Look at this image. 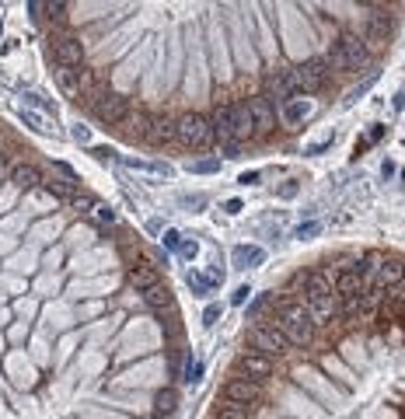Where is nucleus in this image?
<instances>
[{"instance_id":"f257e3e1","label":"nucleus","mask_w":405,"mask_h":419,"mask_svg":"<svg viewBox=\"0 0 405 419\" xmlns=\"http://www.w3.org/2000/svg\"><path fill=\"white\" fill-rule=\"evenodd\" d=\"M213 123L199 112H186L182 119H175V140L189 150H206L213 143Z\"/></svg>"},{"instance_id":"f03ea898","label":"nucleus","mask_w":405,"mask_h":419,"mask_svg":"<svg viewBox=\"0 0 405 419\" xmlns=\"http://www.w3.org/2000/svg\"><path fill=\"white\" fill-rule=\"evenodd\" d=\"M262 98H266L269 105H273V101L286 105L290 98H297V77H294V70H286V67L269 70V74H266V91H262Z\"/></svg>"},{"instance_id":"7ed1b4c3","label":"nucleus","mask_w":405,"mask_h":419,"mask_svg":"<svg viewBox=\"0 0 405 419\" xmlns=\"http://www.w3.org/2000/svg\"><path fill=\"white\" fill-rule=\"evenodd\" d=\"M52 77H56V84H60V91H63L67 98H77V101H81V94L95 84V81H91V70H84V67H56Z\"/></svg>"},{"instance_id":"20e7f679","label":"nucleus","mask_w":405,"mask_h":419,"mask_svg":"<svg viewBox=\"0 0 405 419\" xmlns=\"http://www.w3.org/2000/svg\"><path fill=\"white\" fill-rule=\"evenodd\" d=\"M52 57H56V67H84V42L70 32L56 35L52 39Z\"/></svg>"},{"instance_id":"39448f33","label":"nucleus","mask_w":405,"mask_h":419,"mask_svg":"<svg viewBox=\"0 0 405 419\" xmlns=\"http://www.w3.org/2000/svg\"><path fill=\"white\" fill-rule=\"evenodd\" d=\"M328 63L325 60H308V63H301L297 70H294V77H297V91H304V94H315V91H322L325 84H328Z\"/></svg>"},{"instance_id":"423d86ee","label":"nucleus","mask_w":405,"mask_h":419,"mask_svg":"<svg viewBox=\"0 0 405 419\" xmlns=\"http://www.w3.org/2000/svg\"><path fill=\"white\" fill-rule=\"evenodd\" d=\"M252 349L273 360V353H276V356L286 353V349H290V343L283 339V332H279L276 325H255V329H252Z\"/></svg>"},{"instance_id":"0eeeda50","label":"nucleus","mask_w":405,"mask_h":419,"mask_svg":"<svg viewBox=\"0 0 405 419\" xmlns=\"http://www.w3.org/2000/svg\"><path fill=\"white\" fill-rule=\"evenodd\" d=\"M248 105V116H252V126H255V136H269L273 130H276V112H273V105L262 98V94H255V98H248L245 101Z\"/></svg>"},{"instance_id":"6e6552de","label":"nucleus","mask_w":405,"mask_h":419,"mask_svg":"<svg viewBox=\"0 0 405 419\" xmlns=\"http://www.w3.org/2000/svg\"><path fill=\"white\" fill-rule=\"evenodd\" d=\"M133 112V101L126 98V94H108L98 109H95V116L101 119V123H108V126H119L126 116Z\"/></svg>"},{"instance_id":"1a4fd4ad","label":"nucleus","mask_w":405,"mask_h":419,"mask_svg":"<svg viewBox=\"0 0 405 419\" xmlns=\"http://www.w3.org/2000/svg\"><path fill=\"white\" fill-rule=\"evenodd\" d=\"M259 385L255 381H248V378H230L227 385H224V398L230 402V405H252V402H259Z\"/></svg>"},{"instance_id":"9d476101","label":"nucleus","mask_w":405,"mask_h":419,"mask_svg":"<svg viewBox=\"0 0 405 419\" xmlns=\"http://www.w3.org/2000/svg\"><path fill=\"white\" fill-rule=\"evenodd\" d=\"M339 49L346 52V60H350V70H360L367 63V57H371L364 35H357V32H342L339 35Z\"/></svg>"},{"instance_id":"9b49d317","label":"nucleus","mask_w":405,"mask_h":419,"mask_svg":"<svg viewBox=\"0 0 405 419\" xmlns=\"http://www.w3.org/2000/svg\"><path fill=\"white\" fill-rule=\"evenodd\" d=\"M238 367H241V378H248V381H255V385H262V381L273 378V360L262 356V353H245V356L238 360Z\"/></svg>"},{"instance_id":"f8f14e48","label":"nucleus","mask_w":405,"mask_h":419,"mask_svg":"<svg viewBox=\"0 0 405 419\" xmlns=\"http://www.w3.org/2000/svg\"><path fill=\"white\" fill-rule=\"evenodd\" d=\"M144 140L150 147L171 143V140H175V119H171V116H150L147 119V130H144Z\"/></svg>"},{"instance_id":"ddd939ff","label":"nucleus","mask_w":405,"mask_h":419,"mask_svg":"<svg viewBox=\"0 0 405 419\" xmlns=\"http://www.w3.org/2000/svg\"><path fill=\"white\" fill-rule=\"evenodd\" d=\"M230 119H235V101H217V109H213V133L220 136V143H235L230 140Z\"/></svg>"},{"instance_id":"4468645a","label":"nucleus","mask_w":405,"mask_h":419,"mask_svg":"<svg viewBox=\"0 0 405 419\" xmlns=\"http://www.w3.org/2000/svg\"><path fill=\"white\" fill-rule=\"evenodd\" d=\"M230 140H235V143L255 140V126H252V116H248V105H235V119H230Z\"/></svg>"},{"instance_id":"2eb2a0df","label":"nucleus","mask_w":405,"mask_h":419,"mask_svg":"<svg viewBox=\"0 0 405 419\" xmlns=\"http://www.w3.org/2000/svg\"><path fill=\"white\" fill-rule=\"evenodd\" d=\"M342 300H353V297H360L364 294V280H360V273L357 269H342L339 276H335V287H332Z\"/></svg>"},{"instance_id":"dca6fc26","label":"nucleus","mask_w":405,"mask_h":419,"mask_svg":"<svg viewBox=\"0 0 405 419\" xmlns=\"http://www.w3.org/2000/svg\"><path fill=\"white\" fill-rule=\"evenodd\" d=\"M377 287L381 290H391V287H398L402 280H405V262L402 258H384V266L377 269Z\"/></svg>"},{"instance_id":"f3484780","label":"nucleus","mask_w":405,"mask_h":419,"mask_svg":"<svg viewBox=\"0 0 405 419\" xmlns=\"http://www.w3.org/2000/svg\"><path fill=\"white\" fill-rule=\"evenodd\" d=\"M42 168H35V165H14L11 168V182H14V189H39L42 185Z\"/></svg>"},{"instance_id":"a211bd4d","label":"nucleus","mask_w":405,"mask_h":419,"mask_svg":"<svg viewBox=\"0 0 405 419\" xmlns=\"http://www.w3.org/2000/svg\"><path fill=\"white\" fill-rule=\"evenodd\" d=\"M339 314V307H335V297H322V300H308V318H311V325H328L332 318Z\"/></svg>"},{"instance_id":"6ab92c4d","label":"nucleus","mask_w":405,"mask_h":419,"mask_svg":"<svg viewBox=\"0 0 405 419\" xmlns=\"http://www.w3.org/2000/svg\"><path fill=\"white\" fill-rule=\"evenodd\" d=\"M276 318L294 322V325H311V318H308V304H301V300H279V304H276Z\"/></svg>"},{"instance_id":"aec40b11","label":"nucleus","mask_w":405,"mask_h":419,"mask_svg":"<svg viewBox=\"0 0 405 419\" xmlns=\"http://www.w3.org/2000/svg\"><path fill=\"white\" fill-rule=\"evenodd\" d=\"M304 290H308V300L332 297V280H328L322 269H315V273H308V276H304Z\"/></svg>"},{"instance_id":"412c9836","label":"nucleus","mask_w":405,"mask_h":419,"mask_svg":"<svg viewBox=\"0 0 405 419\" xmlns=\"http://www.w3.org/2000/svg\"><path fill=\"white\" fill-rule=\"evenodd\" d=\"M130 283L144 294V290H150L154 283H161V273H157L154 266H147V262H140V266H133V269H130Z\"/></svg>"},{"instance_id":"4be33fe9","label":"nucleus","mask_w":405,"mask_h":419,"mask_svg":"<svg viewBox=\"0 0 405 419\" xmlns=\"http://www.w3.org/2000/svg\"><path fill=\"white\" fill-rule=\"evenodd\" d=\"M42 189H46V192H52V196H60V199H67V203L77 196V185H74L70 178H56V175L42 178Z\"/></svg>"},{"instance_id":"5701e85b","label":"nucleus","mask_w":405,"mask_h":419,"mask_svg":"<svg viewBox=\"0 0 405 419\" xmlns=\"http://www.w3.org/2000/svg\"><path fill=\"white\" fill-rule=\"evenodd\" d=\"M308 116H311V101H304V98H290V101L283 105V119L290 123V126L301 123V119H308Z\"/></svg>"},{"instance_id":"b1692460","label":"nucleus","mask_w":405,"mask_h":419,"mask_svg":"<svg viewBox=\"0 0 405 419\" xmlns=\"http://www.w3.org/2000/svg\"><path fill=\"white\" fill-rule=\"evenodd\" d=\"M175 409H179V391L175 388H164V391L154 395V412L157 416H171Z\"/></svg>"},{"instance_id":"393cba45","label":"nucleus","mask_w":405,"mask_h":419,"mask_svg":"<svg viewBox=\"0 0 405 419\" xmlns=\"http://www.w3.org/2000/svg\"><path fill=\"white\" fill-rule=\"evenodd\" d=\"M266 258V252L262 248H248V245H241V248H235V262H238V269H248V266H259V262Z\"/></svg>"},{"instance_id":"a878e982","label":"nucleus","mask_w":405,"mask_h":419,"mask_svg":"<svg viewBox=\"0 0 405 419\" xmlns=\"http://www.w3.org/2000/svg\"><path fill=\"white\" fill-rule=\"evenodd\" d=\"M18 116H21V123H25V126H32V130H39V133H49V130H52V123H49L42 112H35V109H25V105H21Z\"/></svg>"},{"instance_id":"bb28decb","label":"nucleus","mask_w":405,"mask_h":419,"mask_svg":"<svg viewBox=\"0 0 405 419\" xmlns=\"http://www.w3.org/2000/svg\"><path fill=\"white\" fill-rule=\"evenodd\" d=\"M144 300H147L150 307H168V304H171V290H168L164 283H154L150 290H144Z\"/></svg>"},{"instance_id":"cd10ccee","label":"nucleus","mask_w":405,"mask_h":419,"mask_svg":"<svg viewBox=\"0 0 405 419\" xmlns=\"http://www.w3.org/2000/svg\"><path fill=\"white\" fill-rule=\"evenodd\" d=\"M381 266H384V255L381 252H367L364 255V273H360V280H374Z\"/></svg>"},{"instance_id":"c85d7f7f","label":"nucleus","mask_w":405,"mask_h":419,"mask_svg":"<svg viewBox=\"0 0 405 419\" xmlns=\"http://www.w3.org/2000/svg\"><path fill=\"white\" fill-rule=\"evenodd\" d=\"M130 136H144V130H147V116H140V112H130L123 123H119Z\"/></svg>"},{"instance_id":"c756f323","label":"nucleus","mask_w":405,"mask_h":419,"mask_svg":"<svg viewBox=\"0 0 405 419\" xmlns=\"http://www.w3.org/2000/svg\"><path fill=\"white\" fill-rule=\"evenodd\" d=\"M108 94H112V91H108L105 84H91V88H88V91L81 94V98H84V105H91V109H98V105H101V101H105Z\"/></svg>"},{"instance_id":"7c9ffc66","label":"nucleus","mask_w":405,"mask_h":419,"mask_svg":"<svg viewBox=\"0 0 405 419\" xmlns=\"http://www.w3.org/2000/svg\"><path fill=\"white\" fill-rule=\"evenodd\" d=\"M325 63H328V70H350V60H346V52L339 49V42L332 45V52H328Z\"/></svg>"},{"instance_id":"2f4dec72","label":"nucleus","mask_w":405,"mask_h":419,"mask_svg":"<svg viewBox=\"0 0 405 419\" xmlns=\"http://www.w3.org/2000/svg\"><path fill=\"white\" fill-rule=\"evenodd\" d=\"M88 217H95L98 224H108V227H112V224H115V210H112V206H105V203H95V210H91Z\"/></svg>"},{"instance_id":"473e14b6","label":"nucleus","mask_w":405,"mask_h":419,"mask_svg":"<svg viewBox=\"0 0 405 419\" xmlns=\"http://www.w3.org/2000/svg\"><path fill=\"white\" fill-rule=\"evenodd\" d=\"M67 11H70V8L60 4V0H56V4H46V18H49L52 25H63V21H67Z\"/></svg>"},{"instance_id":"72a5a7b5","label":"nucleus","mask_w":405,"mask_h":419,"mask_svg":"<svg viewBox=\"0 0 405 419\" xmlns=\"http://www.w3.org/2000/svg\"><path fill=\"white\" fill-rule=\"evenodd\" d=\"M217 419H248V409L245 405H220Z\"/></svg>"},{"instance_id":"f704fd0d","label":"nucleus","mask_w":405,"mask_h":419,"mask_svg":"<svg viewBox=\"0 0 405 419\" xmlns=\"http://www.w3.org/2000/svg\"><path fill=\"white\" fill-rule=\"evenodd\" d=\"M217 168H220L217 157H210V161H196V165H189V172H199V175H210V172H217Z\"/></svg>"},{"instance_id":"c9c22d12","label":"nucleus","mask_w":405,"mask_h":419,"mask_svg":"<svg viewBox=\"0 0 405 419\" xmlns=\"http://www.w3.org/2000/svg\"><path fill=\"white\" fill-rule=\"evenodd\" d=\"M199 374H203V363L189 360V363H186V385H196V381H199Z\"/></svg>"},{"instance_id":"e433bc0d","label":"nucleus","mask_w":405,"mask_h":419,"mask_svg":"<svg viewBox=\"0 0 405 419\" xmlns=\"http://www.w3.org/2000/svg\"><path fill=\"white\" fill-rule=\"evenodd\" d=\"M70 206H74V210H81V214H91V210H95V199H91V196H74V199H70Z\"/></svg>"},{"instance_id":"4c0bfd02","label":"nucleus","mask_w":405,"mask_h":419,"mask_svg":"<svg viewBox=\"0 0 405 419\" xmlns=\"http://www.w3.org/2000/svg\"><path fill=\"white\" fill-rule=\"evenodd\" d=\"M318 231H322V224L311 221V224H301V227H297V238H311V234H318Z\"/></svg>"},{"instance_id":"58836bf2","label":"nucleus","mask_w":405,"mask_h":419,"mask_svg":"<svg viewBox=\"0 0 405 419\" xmlns=\"http://www.w3.org/2000/svg\"><path fill=\"white\" fill-rule=\"evenodd\" d=\"M164 245H168V248H179V245H182V234H179V231H164Z\"/></svg>"},{"instance_id":"ea45409f","label":"nucleus","mask_w":405,"mask_h":419,"mask_svg":"<svg viewBox=\"0 0 405 419\" xmlns=\"http://www.w3.org/2000/svg\"><path fill=\"white\" fill-rule=\"evenodd\" d=\"M179 252H182L186 258H196V252H199V245H196V241H182V245H179Z\"/></svg>"},{"instance_id":"a19ab883","label":"nucleus","mask_w":405,"mask_h":419,"mask_svg":"<svg viewBox=\"0 0 405 419\" xmlns=\"http://www.w3.org/2000/svg\"><path fill=\"white\" fill-rule=\"evenodd\" d=\"M74 140H77V143H88V140H91V130H88V126H74Z\"/></svg>"},{"instance_id":"79ce46f5","label":"nucleus","mask_w":405,"mask_h":419,"mask_svg":"<svg viewBox=\"0 0 405 419\" xmlns=\"http://www.w3.org/2000/svg\"><path fill=\"white\" fill-rule=\"evenodd\" d=\"M248 294H252L248 287H238V290H235V297H230V300H235V304H245V300H248Z\"/></svg>"},{"instance_id":"37998d69","label":"nucleus","mask_w":405,"mask_h":419,"mask_svg":"<svg viewBox=\"0 0 405 419\" xmlns=\"http://www.w3.org/2000/svg\"><path fill=\"white\" fill-rule=\"evenodd\" d=\"M217 314H220V311L210 304V307H206V314H203V318H206V325H213V322H217Z\"/></svg>"},{"instance_id":"c03bdc74","label":"nucleus","mask_w":405,"mask_h":419,"mask_svg":"<svg viewBox=\"0 0 405 419\" xmlns=\"http://www.w3.org/2000/svg\"><path fill=\"white\" fill-rule=\"evenodd\" d=\"M91 154H95V157H98V161H105V157H112V150H108V147H95V150H91Z\"/></svg>"},{"instance_id":"a18cd8bd","label":"nucleus","mask_w":405,"mask_h":419,"mask_svg":"<svg viewBox=\"0 0 405 419\" xmlns=\"http://www.w3.org/2000/svg\"><path fill=\"white\" fill-rule=\"evenodd\" d=\"M238 182H245V185H252V182H259V172H245Z\"/></svg>"},{"instance_id":"49530a36","label":"nucleus","mask_w":405,"mask_h":419,"mask_svg":"<svg viewBox=\"0 0 405 419\" xmlns=\"http://www.w3.org/2000/svg\"><path fill=\"white\" fill-rule=\"evenodd\" d=\"M402 178H405V172H402Z\"/></svg>"}]
</instances>
